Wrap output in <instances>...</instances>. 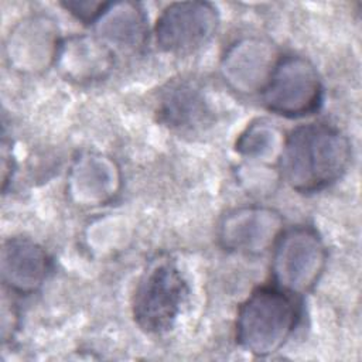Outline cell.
Returning a JSON list of instances; mask_svg holds the SVG:
<instances>
[{"label":"cell","instance_id":"obj_8","mask_svg":"<svg viewBox=\"0 0 362 362\" xmlns=\"http://www.w3.org/2000/svg\"><path fill=\"white\" fill-rule=\"evenodd\" d=\"M52 269L47 250L28 238H10L1 247V280L10 291L33 294Z\"/></svg>","mask_w":362,"mask_h":362},{"label":"cell","instance_id":"obj_11","mask_svg":"<svg viewBox=\"0 0 362 362\" xmlns=\"http://www.w3.org/2000/svg\"><path fill=\"white\" fill-rule=\"evenodd\" d=\"M211 113L205 95L191 81L170 83L157 105L158 119L168 127L181 132L204 127Z\"/></svg>","mask_w":362,"mask_h":362},{"label":"cell","instance_id":"obj_2","mask_svg":"<svg viewBox=\"0 0 362 362\" xmlns=\"http://www.w3.org/2000/svg\"><path fill=\"white\" fill-rule=\"evenodd\" d=\"M300 315L296 294L276 284L260 286L239 305L236 342L255 356H269L283 348L294 332Z\"/></svg>","mask_w":362,"mask_h":362},{"label":"cell","instance_id":"obj_13","mask_svg":"<svg viewBox=\"0 0 362 362\" xmlns=\"http://www.w3.org/2000/svg\"><path fill=\"white\" fill-rule=\"evenodd\" d=\"M277 130L266 122L250 123L236 141V150L250 158H264L277 147Z\"/></svg>","mask_w":362,"mask_h":362},{"label":"cell","instance_id":"obj_10","mask_svg":"<svg viewBox=\"0 0 362 362\" xmlns=\"http://www.w3.org/2000/svg\"><path fill=\"white\" fill-rule=\"evenodd\" d=\"M55 64L72 81L93 82L113 66V52L99 37L74 35L61 41Z\"/></svg>","mask_w":362,"mask_h":362},{"label":"cell","instance_id":"obj_7","mask_svg":"<svg viewBox=\"0 0 362 362\" xmlns=\"http://www.w3.org/2000/svg\"><path fill=\"white\" fill-rule=\"evenodd\" d=\"M281 232L283 218L277 211L250 205L232 209L222 218L218 239L226 250L259 255L273 247Z\"/></svg>","mask_w":362,"mask_h":362},{"label":"cell","instance_id":"obj_6","mask_svg":"<svg viewBox=\"0 0 362 362\" xmlns=\"http://www.w3.org/2000/svg\"><path fill=\"white\" fill-rule=\"evenodd\" d=\"M218 24V11L206 1L171 3L156 21V44L170 54H188L205 45Z\"/></svg>","mask_w":362,"mask_h":362},{"label":"cell","instance_id":"obj_12","mask_svg":"<svg viewBox=\"0 0 362 362\" xmlns=\"http://www.w3.org/2000/svg\"><path fill=\"white\" fill-rule=\"evenodd\" d=\"M98 37L120 48H136L146 40V16L136 3H110L96 21Z\"/></svg>","mask_w":362,"mask_h":362},{"label":"cell","instance_id":"obj_4","mask_svg":"<svg viewBox=\"0 0 362 362\" xmlns=\"http://www.w3.org/2000/svg\"><path fill=\"white\" fill-rule=\"evenodd\" d=\"M325 263V245L311 226L283 229L273 245L274 284L291 294L301 296L310 291L320 280Z\"/></svg>","mask_w":362,"mask_h":362},{"label":"cell","instance_id":"obj_9","mask_svg":"<svg viewBox=\"0 0 362 362\" xmlns=\"http://www.w3.org/2000/svg\"><path fill=\"white\" fill-rule=\"evenodd\" d=\"M273 45L262 40H243L233 44L222 61L225 81L238 92H260L266 85L276 62Z\"/></svg>","mask_w":362,"mask_h":362},{"label":"cell","instance_id":"obj_3","mask_svg":"<svg viewBox=\"0 0 362 362\" xmlns=\"http://www.w3.org/2000/svg\"><path fill=\"white\" fill-rule=\"evenodd\" d=\"M188 294L187 283L173 262L153 263L140 279L133 296L136 324L148 334L173 328Z\"/></svg>","mask_w":362,"mask_h":362},{"label":"cell","instance_id":"obj_1","mask_svg":"<svg viewBox=\"0 0 362 362\" xmlns=\"http://www.w3.org/2000/svg\"><path fill=\"white\" fill-rule=\"evenodd\" d=\"M351 163V144L337 127L303 124L291 130L280 151V173L297 192H318L337 182Z\"/></svg>","mask_w":362,"mask_h":362},{"label":"cell","instance_id":"obj_5","mask_svg":"<svg viewBox=\"0 0 362 362\" xmlns=\"http://www.w3.org/2000/svg\"><path fill=\"white\" fill-rule=\"evenodd\" d=\"M260 95L267 110L284 117H303L318 110L324 89L311 61L286 55L276 62Z\"/></svg>","mask_w":362,"mask_h":362},{"label":"cell","instance_id":"obj_14","mask_svg":"<svg viewBox=\"0 0 362 362\" xmlns=\"http://www.w3.org/2000/svg\"><path fill=\"white\" fill-rule=\"evenodd\" d=\"M62 7L76 20L85 24H95L106 11L110 3L106 1H64Z\"/></svg>","mask_w":362,"mask_h":362}]
</instances>
